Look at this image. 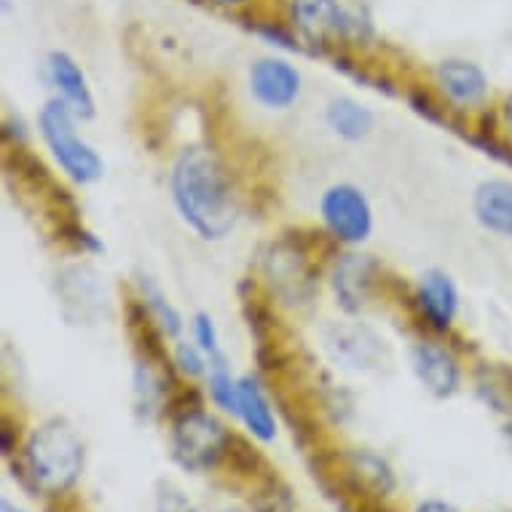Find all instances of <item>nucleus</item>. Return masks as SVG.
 <instances>
[{
    "label": "nucleus",
    "instance_id": "2",
    "mask_svg": "<svg viewBox=\"0 0 512 512\" xmlns=\"http://www.w3.org/2000/svg\"><path fill=\"white\" fill-rule=\"evenodd\" d=\"M27 464L43 491L59 494L76 483L84 464V448L65 421L43 424L27 443Z\"/></svg>",
    "mask_w": 512,
    "mask_h": 512
},
{
    "label": "nucleus",
    "instance_id": "14",
    "mask_svg": "<svg viewBox=\"0 0 512 512\" xmlns=\"http://www.w3.org/2000/svg\"><path fill=\"white\" fill-rule=\"evenodd\" d=\"M370 285V266L362 258L349 255L336 271V293L341 295L346 309H357L365 295H368Z\"/></svg>",
    "mask_w": 512,
    "mask_h": 512
},
{
    "label": "nucleus",
    "instance_id": "4",
    "mask_svg": "<svg viewBox=\"0 0 512 512\" xmlns=\"http://www.w3.org/2000/svg\"><path fill=\"white\" fill-rule=\"evenodd\" d=\"M228 435L210 413L194 411L180 416L172 429V451L185 470H207L226 451Z\"/></svg>",
    "mask_w": 512,
    "mask_h": 512
},
{
    "label": "nucleus",
    "instance_id": "18",
    "mask_svg": "<svg viewBox=\"0 0 512 512\" xmlns=\"http://www.w3.org/2000/svg\"><path fill=\"white\" fill-rule=\"evenodd\" d=\"M180 362H183L185 370L202 373V360H199V354H196L191 346H180Z\"/></svg>",
    "mask_w": 512,
    "mask_h": 512
},
{
    "label": "nucleus",
    "instance_id": "16",
    "mask_svg": "<svg viewBox=\"0 0 512 512\" xmlns=\"http://www.w3.org/2000/svg\"><path fill=\"white\" fill-rule=\"evenodd\" d=\"M156 512H196V507L191 504V499L185 494H180L177 488H167L164 494H159Z\"/></svg>",
    "mask_w": 512,
    "mask_h": 512
},
{
    "label": "nucleus",
    "instance_id": "5",
    "mask_svg": "<svg viewBox=\"0 0 512 512\" xmlns=\"http://www.w3.org/2000/svg\"><path fill=\"white\" fill-rule=\"evenodd\" d=\"M322 218L344 242H362L370 234L373 218L365 196L352 185H336L322 199Z\"/></svg>",
    "mask_w": 512,
    "mask_h": 512
},
{
    "label": "nucleus",
    "instance_id": "11",
    "mask_svg": "<svg viewBox=\"0 0 512 512\" xmlns=\"http://www.w3.org/2000/svg\"><path fill=\"white\" fill-rule=\"evenodd\" d=\"M437 78H440V84L443 89L456 102H480L486 97V76H483V70L475 68L472 62H459V59H448L440 65L437 70Z\"/></svg>",
    "mask_w": 512,
    "mask_h": 512
},
{
    "label": "nucleus",
    "instance_id": "3",
    "mask_svg": "<svg viewBox=\"0 0 512 512\" xmlns=\"http://www.w3.org/2000/svg\"><path fill=\"white\" fill-rule=\"evenodd\" d=\"M41 129L51 153L57 156V161L70 177L89 183V180H97L102 175L100 156L73 129L68 102H49L41 113Z\"/></svg>",
    "mask_w": 512,
    "mask_h": 512
},
{
    "label": "nucleus",
    "instance_id": "12",
    "mask_svg": "<svg viewBox=\"0 0 512 512\" xmlns=\"http://www.w3.org/2000/svg\"><path fill=\"white\" fill-rule=\"evenodd\" d=\"M49 73L51 81L57 86L62 97L68 105L78 110V113H84V116H92L94 102L92 94H89V86H86L84 73L78 70V65L68 54H51L49 59Z\"/></svg>",
    "mask_w": 512,
    "mask_h": 512
},
{
    "label": "nucleus",
    "instance_id": "19",
    "mask_svg": "<svg viewBox=\"0 0 512 512\" xmlns=\"http://www.w3.org/2000/svg\"><path fill=\"white\" fill-rule=\"evenodd\" d=\"M416 512H456V510L451 507V504H445V502H427V504H421Z\"/></svg>",
    "mask_w": 512,
    "mask_h": 512
},
{
    "label": "nucleus",
    "instance_id": "22",
    "mask_svg": "<svg viewBox=\"0 0 512 512\" xmlns=\"http://www.w3.org/2000/svg\"><path fill=\"white\" fill-rule=\"evenodd\" d=\"M228 512H242V510H228Z\"/></svg>",
    "mask_w": 512,
    "mask_h": 512
},
{
    "label": "nucleus",
    "instance_id": "21",
    "mask_svg": "<svg viewBox=\"0 0 512 512\" xmlns=\"http://www.w3.org/2000/svg\"><path fill=\"white\" fill-rule=\"evenodd\" d=\"M220 3H236V0H220Z\"/></svg>",
    "mask_w": 512,
    "mask_h": 512
},
{
    "label": "nucleus",
    "instance_id": "1",
    "mask_svg": "<svg viewBox=\"0 0 512 512\" xmlns=\"http://www.w3.org/2000/svg\"><path fill=\"white\" fill-rule=\"evenodd\" d=\"M172 191L185 223H191L204 239H223L234 228V194L212 153L202 148L185 151L172 172Z\"/></svg>",
    "mask_w": 512,
    "mask_h": 512
},
{
    "label": "nucleus",
    "instance_id": "20",
    "mask_svg": "<svg viewBox=\"0 0 512 512\" xmlns=\"http://www.w3.org/2000/svg\"><path fill=\"white\" fill-rule=\"evenodd\" d=\"M0 512H22V510H17V507H14V504L3 502V507H0Z\"/></svg>",
    "mask_w": 512,
    "mask_h": 512
},
{
    "label": "nucleus",
    "instance_id": "6",
    "mask_svg": "<svg viewBox=\"0 0 512 512\" xmlns=\"http://www.w3.org/2000/svg\"><path fill=\"white\" fill-rule=\"evenodd\" d=\"M252 92L271 108H285L301 92V76L282 59H263L252 68Z\"/></svg>",
    "mask_w": 512,
    "mask_h": 512
},
{
    "label": "nucleus",
    "instance_id": "9",
    "mask_svg": "<svg viewBox=\"0 0 512 512\" xmlns=\"http://www.w3.org/2000/svg\"><path fill=\"white\" fill-rule=\"evenodd\" d=\"M421 309L427 311V317L435 322L437 328H448L456 317L459 309V295L451 279L440 274V271H429L421 277L419 287Z\"/></svg>",
    "mask_w": 512,
    "mask_h": 512
},
{
    "label": "nucleus",
    "instance_id": "17",
    "mask_svg": "<svg viewBox=\"0 0 512 512\" xmlns=\"http://www.w3.org/2000/svg\"><path fill=\"white\" fill-rule=\"evenodd\" d=\"M196 330V341L202 346L204 352L210 354V357H218V338H215V328H212V319L210 317H196L194 322Z\"/></svg>",
    "mask_w": 512,
    "mask_h": 512
},
{
    "label": "nucleus",
    "instance_id": "15",
    "mask_svg": "<svg viewBox=\"0 0 512 512\" xmlns=\"http://www.w3.org/2000/svg\"><path fill=\"white\" fill-rule=\"evenodd\" d=\"M328 121L338 135L346 137V140H360V137L368 135L370 124H373V118H370L368 110L352 100L330 102Z\"/></svg>",
    "mask_w": 512,
    "mask_h": 512
},
{
    "label": "nucleus",
    "instance_id": "8",
    "mask_svg": "<svg viewBox=\"0 0 512 512\" xmlns=\"http://www.w3.org/2000/svg\"><path fill=\"white\" fill-rule=\"evenodd\" d=\"M413 370L421 378V384L437 397L454 395L459 384V368L454 357L437 346L421 344L413 349Z\"/></svg>",
    "mask_w": 512,
    "mask_h": 512
},
{
    "label": "nucleus",
    "instance_id": "10",
    "mask_svg": "<svg viewBox=\"0 0 512 512\" xmlns=\"http://www.w3.org/2000/svg\"><path fill=\"white\" fill-rule=\"evenodd\" d=\"M293 17L309 38H328L344 30V14L336 0H293Z\"/></svg>",
    "mask_w": 512,
    "mask_h": 512
},
{
    "label": "nucleus",
    "instance_id": "13",
    "mask_svg": "<svg viewBox=\"0 0 512 512\" xmlns=\"http://www.w3.org/2000/svg\"><path fill=\"white\" fill-rule=\"evenodd\" d=\"M239 416L244 419V424L250 427V432L261 440H271L277 435V424H274V416H271V408L266 403V397L261 395V389L250 378H242L239 381Z\"/></svg>",
    "mask_w": 512,
    "mask_h": 512
},
{
    "label": "nucleus",
    "instance_id": "7",
    "mask_svg": "<svg viewBox=\"0 0 512 512\" xmlns=\"http://www.w3.org/2000/svg\"><path fill=\"white\" fill-rule=\"evenodd\" d=\"M472 207H475V218L480 220V226L499 236H512V183L488 180L478 185Z\"/></svg>",
    "mask_w": 512,
    "mask_h": 512
}]
</instances>
